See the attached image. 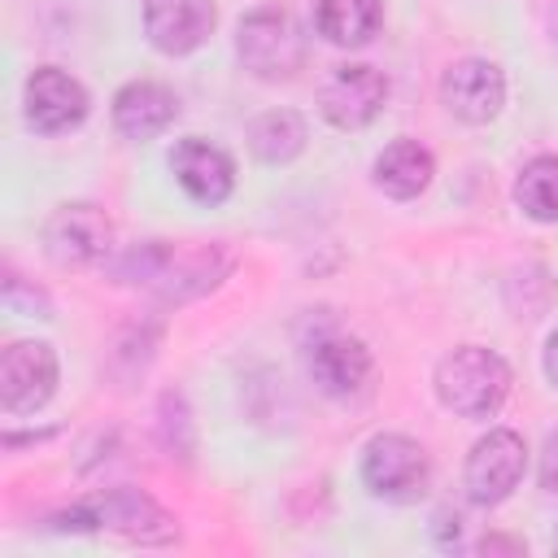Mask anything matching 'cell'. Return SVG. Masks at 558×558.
I'll return each mask as SVG.
<instances>
[{
	"instance_id": "cell-1",
	"label": "cell",
	"mask_w": 558,
	"mask_h": 558,
	"mask_svg": "<svg viewBox=\"0 0 558 558\" xmlns=\"http://www.w3.org/2000/svg\"><path fill=\"white\" fill-rule=\"evenodd\" d=\"M227 266H231V257L214 244L209 248H170L161 240H148V244H140L122 257L118 275L131 279V283L157 288L166 301H183V296H196V292L214 288Z\"/></svg>"
},
{
	"instance_id": "cell-2",
	"label": "cell",
	"mask_w": 558,
	"mask_h": 558,
	"mask_svg": "<svg viewBox=\"0 0 558 558\" xmlns=\"http://www.w3.org/2000/svg\"><path fill=\"white\" fill-rule=\"evenodd\" d=\"M436 397L462 418H488L510 397V366L480 344H462L436 366Z\"/></svg>"
},
{
	"instance_id": "cell-3",
	"label": "cell",
	"mask_w": 558,
	"mask_h": 558,
	"mask_svg": "<svg viewBox=\"0 0 558 558\" xmlns=\"http://www.w3.org/2000/svg\"><path fill=\"white\" fill-rule=\"evenodd\" d=\"M61 523L70 527H100V532H118L126 541H140V545H166L179 536V523L174 514H166L148 493L140 488H109L74 510L61 514Z\"/></svg>"
},
{
	"instance_id": "cell-4",
	"label": "cell",
	"mask_w": 558,
	"mask_h": 558,
	"mask_svg": "<svg viewBox=\"0 0 558 558\" xmlns=\"http://www.w3.org/2000/svg\"><path fill=\"white\" fill-rule=\"evenodd\" d=\"M235 52H240L248 74H257L266 83H279V78H292L305 65V35L296 31V22L283 9H253L240 22Z\"/></svg>"
},
{
	"instance_id": "cell-5",
	"label": "cell",
	"mask_w": 558,
	"mask_h": 558,
	"mask_svg": "<svg viewBox=\"0 0 558 558\" xmlns=\"http://www.w3.org/2000/svg\"><path fill=\"white\" fill-rule=\"evenodd\" d=\"M362 480L375 497L384 501H397V506H410L427 493V480H432V462H427V449L401 432H384L366 445L362 453Z\"/></svg>"
},
{
	"instance_id": "cell-6",
	"label": "cell",
	"mask_w": 558,
	"mask_h": 558,
	"mask_svg": "<svg viewBox=\"0 0 558 558\" xmlns=\"http://www.w3.org/2000/svg\"><path fill=\"white\" fill-rule=\"evenodd\" d=\"M109 248H113V222L100 205L74 201V205L52 209L44 222V253L65 270L96 266L109 257Z\"/></svg>"
},
{
	"instance_id": "cell-7",
	"label": "cell",
	"mask_w": 558,
	"mask_h": 558,
	"mask_svg": "<svg viewBox=\"0 0 558 558\" xmlns=\"http://www.w3.org/2000/svg\"><path fill=\"white\" fill-rule=\"evenodd\" d=\"M523 466H527V449H523V436L510 432V427H497L488 436H480L466 453V497L475 506H497L506 501L519 480H523Z\"/></svg>"
},
{
	"instance_id": "cell-8",
	"label": "cell",
	"mask_w": 558,
	"mask_h": 558,
	"mask_svg": "<svg viewBox=\"0 0 558 558\" xmlns=\"http://www.w3.org/2000/svg\"><path fill=\"white\" fill-rule=\"evenodd\" d=\"M57 392V353L44 340H13L0 353V405L9 414H35Z\"/></svg>"
},
{
	"instance_id": "cell-9",
	"label": "cell",
	"mask_w": 558,
	"mask_h": 558,
	"mask_svg": "<svg viewBox=\"0 0 558 558\" xmlns=\"http://www.w3.org/2000/svg\"><path fill=\"white\" fill-rule=\"evenodd\" d=\"M388 100V78L375 70V65H336L318 92V105H323V118L340 131H362L366 122L379 118Z\"/></svg>"
},
{
	"instance_id": "cell-10",
	"label": "cell",
	"mask_w": 558,
	"mask_h": 558,
	"mask_svg": "<svg viewBox=\"0 0 558 558\" xmlns=\"http://www.w3.org/2000/svg\"><path fill=\"white\" fill-rule=\"evenodd\" d=\"M22 109L39 135H61L87 118V92L74 74H65L57 65H39V70H31V78L22 87Z\"/></svg>"
},
{
	"instance_id": "cell-11",
	"label": "cell",
	"mask_w": 558,
	"mask_h": 558,
	"mask_svg": "<svg viewBox=\"0 0 558 558\" xmlns=\"http://www.w3.org/2000/svg\"><path fill=\"white\" fill-rule=\"evenodd\" d=\"M440 100L453 118L480 126V122H493L506 105V78L493 61H480V57H466V61H453L440 78Z\"/></svg>"
},
{
	"instance_id": "cell-12",
	"label": "cell",
	"mask_w": 558,
	"mask_h": 558,
	"mask_svg": "<svg viewBox=\"0 0 558 558\" xmlns=\"http://www.w3.org/2000/svg\"><path fill=\"white\" fill-rule=\"evenodd\" d=\"M214 0H144V35L157 52L183 57L214 35Z\"/></svg>"
},
{
	"instance_id": "cell-13",
	"label": "cell",
	"mask_w": 558,
	"mask_h": 558,
	"mask_svg": "<svg viewBox=\"0 0 558 558\" xmlns=\"http://www.w3.org/2000/svg\"><path fill=\"white\" fill-rule=\"evenodd\" d=\"M170 170H174L179 187L201 205H222L235 187V161L201 135H187L170 148Z\"/></svg>"
},
{
	"instance_id": "cell-14",
	"label": "cell",
	"mask_w": 558,
	"mask_h": 558,
	"mask_svg": "<svg viewBox=\"0 0 558 558\" xmlns=\"http://www.w3.org/2000/svg\"><path fill=\"white\" fill-rule=\"evenodd\" d=\"M305 366H310L314 384L327 397H349V392H357L371 379V353H366V344L357 336H344V331L314 336L310 349H305Z\"/></svg>"
},
{
	"instance_id": "cell-15",
	"label": "cell",
	"mask_w": 558,
	"mask_h": 558,
	"mask_svg": "<svg viewBox=\"0 0 558 558\" xmlns=\"http://www.w3.org/2000/svg\"><path fill=\"white\" fill-rule=\"evenodd\" d=\"M174 113H179L174 92L166 83H153V78H135V83H126L113 96V126L126 140H153V135H161L174 122Z\"/></svg>"
},
{
	"instance_id": "cell-16",
	"label": "cell",
	"mask_w": 558,
	"mask_h": 558,
	"mask_svg": "<svg viewBox=\"0 0 558 558\" xmlns=\"http://www.w3.org/2000/svg\"><path fill=\"white\" fill-rule=\"evenodd\" d=\"M436 174L432 153L418 140H392L379 157H375V187L388 192L392 201H410L418 196Z\"/></svg>"
},
{
	"instance_id": "cell-17",
	"label": "cell",
	"mask_w": 558,
	"mask_h": 558,
	"mask_svg": "<svg viewBox=\"0 0 558 558\" xmlns=\"http://www.w3.org/2000/svg\"><path fill=\"white\" fill-rule=\"evenodd\" d=\"M384 22V0H314V31L327 44L362 48Z\"/></svg>"
},
{
	"instance_id": "cell-18",
	"label": "cell",
	"mask_w": 558,
	"mask_h": 558,
	"mask_svg": "<svg viewBox=\"0 0 558 558\" xmlns=\"http://www.w3.org/2000/svg\"><path fill=\"white\" fill-rule=\"evenodd\" d=\"M248 148L266 166H283L305 148V122L296 109H270L248 126Z\"/></svg>"
},
{
	"instance_id": "cell-19",
	"label": "cell",
	"mask_w": 558,
	"mask_h": 558,
	"mask_svg": "<svg viewBox=\"0 0 558 558\" xmlns=\"http://www.w3.org/2000/svg\"><path fill=\"white\" fill-rule=\"evenodd\" d=\"M514 201L536 222H558V157H532L514 179Z\"/></svg>"
},
{
	"instance_id": "cell-20",
	"label": "cell",
	"mask_w": 558,
	"mask_h": 558,
	"mask_svg": "<svg viewBox=\"0 0 558 558\" xmlns=\"http://www.w3.org/2000/svg\"><path fill=\"white\" fill-rule=\"evenodd\" d=\"M541 484L549 493H558V432L545 440V453H541Z\"/></svg>"
},
{
	"instance_id": "cell-21",
	"label": "cell",
	"mask_w": 558,
	"mask_h": 558,
	"mask_svg": "<svg viewBox=\"0 0 558 558\" xmlns=\"http://www.w3.org/2000/svg\"><path fill=\"white\" fill-rule=\"evenodd\" d=\"M497 549L523 554V541H510V536H484V541H480V554H497Z\"/></svg>"
},
{
	"instance_id": "cell-22",
	"label": "cell",
	"mask_w": 558,
	"mask_h": 558,
	"mask_svg": "<svg viewBox=\"0 0 558 558\" xmlns=\"http://www.w3.org/2000/svg\"><path fill=\"white\" fill-rule=\"evenodd\" d=\"M545 375L558 384V331L549 336V344H545Z\"/></svg>"
}]
</instances>
